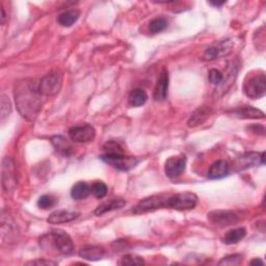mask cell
I'll return each instance as SVG.
<instances>
[{
	"label": "cell",
	"instance_id": "obj_1",
	"mask_svg": "<svg viewBox=\"0 0 266 266\" xmlns=\"http://www.w3.org/2000/svg\"><path fill=\"white\" fill-rule=\"evenodd\" d=\"M14 96L20 115L27 121H34L42 108V94L39 83L32 79L19 80L15 86Z\"/></svg>",
	"mask_w": 266,
	"mask_h": 266
},
{
	"label": "cell",
	"instance_id": "obj_2",
	"mask_svg": "<svg viewBox=\"0 0 266 266\" xmlns=\"http://www.w3.org/2000/svg\"><path fill=\"white\" fill-rule=\"evenodd\" d=\"M43 247L47 244V248L51 247L56 250L59 254L70 255L74 251L73 240L70 235L60 229H54L47 236L42 238Z\"/></svg>",
	"mask_w": 266,
	"mask_h": 266
},
{
	"label": "cell",
	"instance_id": "obj_3",
	"mask_svg": "<svg viewBox=\"0 0 266 266\" xmlns=\"http://www.w3.org/2000/svg\"><path fill=\"white\" fill-rule=\"evenodd\" d=\"M100 159L115 168L116 170L123 172L134 169L139 162L138 158L126 156L124 154H103L101 155Z\"/></svg>",
	"mask_w": 266,
	"mask_h": 266
},
{
	"label": "cell",
	"instance_id": "obj_4",
	"mask_svg": "<svg viewBox=\"0 0 266 266\" xmlns=\"http://www.w3.org/2000/svg\"><path fill=\"white\" fill-rule=\"evenodd\" d=\"M198 197L193 193H182L169 196L167 207L175 210H192L198 205Z\"/></svg>",
	"mask_w": 266,
	"mask_h": 266
},
{
	"label": "cell",
	"instance_id": "obj_5",
	"mask_svg": "<svg viewBox=\"0 0 266 266\" xmlns=\"http://www.w3.org/2000/svg\"><path fill=\"white\" fill-rule=\"evenodd\" d=\"M244 93L251 99H258L266 93V80L263 72L249 76L244 83Z\"/></svg>",
	"mask_w": 266,
	"mask_h": 266
},
{
	"label": "cell",
	"instance_id": "obj_6",
	"mask_svg": "<svg viewBox=\"0 0 266 266\" xmlns=\"http://www.w3.org/2000/svg\"><path fill=\"white\" fill-rule=\"evenodd\" d=\"M169 196L165 195H155L148 198L142 199L137 203V205L132 209L135 214L145 213L149 211H154L160 208H167V202Z\"/></svg>",
	"mask_w": 266,
	"mask_h": 266
},
{
	"label": "cell",
	"instance_id": "obj_7",
	"mask_svg": "<svg viewBox=\"0 0 266 266\" xmlns=\"http://www.w3.org/2000/svg\"><path fill=\"white\" fill-rule=\"evenodd\" d=\"M63 86V76L59 73H51L43 77L39 83L40 92L44 96L56 95Z\"/></svg>",
	"mask_w": 266,
	"mask_h": 266
},
{
	"label": "cell",
	"instance_id": "obj_8",
	"mask_svg": "<svg viewBox=\"0 0 266 266\" xmlns=\"http://www.w3.org/2000/svg\"><path fill=\"white\" fill-rule=\"evenodd\" d=\"M208 219L217 227H228L240 219V214L231 210H214L208 213Z\"/></svg>",
	"mask_w": 266,
	"mask_h": 266
},
{
	"label": "cell",
	"instance_id": "obj_9",
	"mask_svg": "<svg viewBox=\"0 0 266 266\" xmlns=\"http://www.w3.org/2000/svg\"><path fill=\"white\" fill-rule=\"evenodd\" d=\"M186 156L184 154L176 155L170 157L165 165V172L166 175L170 179H177L180 177L186 168Z\"/></svg>",
	"mask_w": 266,
	"mask_h": 266
},
{
	"label": "cell",
	"instance_id": "obj_10",
	"mask_svg": "<svg viewBox=\"0 0 266 266\" xmlns=\"http://www.w3.org/2000/svg\"><path fill=\"white\" fill-rule=\"evenodd\" d=\"M265 163V153H247L239 158H237L234 162V166L237 171H243L253 167H257Z\"/></svg>",
	"mask_w": 266,
	"mask_h": 266
},
{
	"label": "cell",
	"instance_id": "obj_11",
	"mask_svg": "<svg viewBox=\"0 0 266 266\" xmlns=\"http://www.w3.org/2000/svg\"><path fill=\"white\" fill-rule=\"evenodd\" d=\"M69 136L75 142H89L95 138L96 130L90 124L73 126L69 130Z\"/></svg>",
	"mask_w": 266,
	"mask_h": 266
},
{
	"label": "cell",
	"instance_id": "obj_12",
	"mask_svg": "<svg viewBox=\"0 0 266 266\" xmlns=\"http://www.w3.org/2000/svg\"><path fill=\"white\" fill-rule=\"evenodd\" d=\"M3 188L6 193L14 191L16 186V175L14 162L11 158H5L3 161Z\"/></svg>",
	"mask_w": 266,
	"mask_h": 266
},
{
	"label": "cell",
	"instance_id": "obj_13",
	"mask_svg": "<svg viewBox=\"0 0 266 266\" xmlns=\"http://www.w3.org/2000/svg\"><path fill=\"white\" fill-rule=\"evenodd\" d=\"M169 90V72L166 68H163L158 77L157 84L153 93V97L156 101L166 100Z\"/></svg>",
	"mask_w": 266,
	"mask_h": 266
},
{
	"label": "cell",
	"instance_id": "obj_14",
	"mask_svg": "<svg viewBox=\"0 0 266 266\" xmlns=\"http://www.w3.org/2000/svg\"><path fill=\"white\" fill-rule=\"evenodd\" d=\"M106 252L105 249L103 247H101V245H85V247L79 251V256L89 260V261H98L101 260L105 256Z\"/></svg>",
	"mask_w": 266,
	"mask_h": 266
},
{
	"label": "cell",
	"instance_id": "obj_15",
	"mask_svg": "<svg viewBox=\"0 0 266 266\" xmlns=\"http://www.w3.org/2000/svg\"><path fill=\"white\" fill-rule=\"evenodd\" d=\"M125 206H126V201L124 199H122V198L110 199V200H107L103 203H101L100 205L96 208L95 214L100 216V215L104 214L106 212L122 209L123 207H125Z\"/></svg>",
	"mask_w": 266,
	"mask_h": 266
},
{
	"label": "cell",
	"instance_id": "obj_16",
	"mask_svg": "<svg viewBox=\"0 0 266 266\" xmlns=\"http://www.w3.org/2000/svg\"><path fill=\"white\" fill-rule=\"evenodd\" d=\"M80 215L79 212L75 211H69V210H55L47 218V221L52 224H57V223H65L72 221L76 219Z\"/></svg>",
	"mask_w": 266,
	"mask_h": 266
},
{
	"label": "cell",
	"instance_id": "obj_17",
	"mask_svg": "<svg viewBox=\"0 0 266 266\" xmlns=\"http://www.w3.org/2000/svg\"><path fill=\"white\" fill-rule=\"evenodd\" d=\"M51 144L55 151L60 155L64 156H71L74 152L73 146L71 142L64 136L55 135L51 137Z\"/></svg>",
	"mask_w": 266,
	"mask_h": 266
},
{
	"label": "cell",
	"instance_id": "obj_18",
	"mask_svg": "<svg viewBox=\"0 0 266 266\" xmlns=\"http://www.w3.org/2000/svg\"><path fill=\"white\" fill-rule=\"evenodd\" d=\"M229 169L230 168H229L227 161L217 160L211 165L207 176L209 179H212V180L221 179L229 174Z\"/></svg>",
	"mask_w": 266,
	"mask_h": 266
},
{
	"label": "cell",
	"instance_id": "obj_19",
	"mask_svg": "<svg viewBox=\"0 0 266 266\" xmlns=\"http://www.w3.org/2000/svg\"><path fill=\"white\" fill-rule=\"evenodd\" d=\"M232 115L239 119H264L265 115L258 108L253 106H244L232 110Z\"/></svg>",
	"mask_w": 266,
	"mask_h": 266
},
{
	"label": "cell",
	"instance_id": "obj_20",
	"mask_svg": "<svg viewBox=\"0 0 266 266\" xmlns=\"http://www.w3.org/2000/svg\"><path fill=\"white\" fill-rule=\"evenodd\" d=\"M79 17H80V12L78 10L66 11L58 16L57 22L59 23V25L64 27H71L74 23L77 22Z\"/></svg>",
	"mask_w": 266,
	"mask_h": 266
},
{
	"label": "cell",
	"instance_id": "obj_21",
	"mask_svg": "<svg viewBox=\"0 0 266 266\" xmlns=\"http://www.w3.org/2000/svg\"><path fill=\"white\" fill-rule=\"evenodd\" d=\"M210 115V109L207 107H199L191 117L188 120V126L189 127H196L201 124H203L204 122L207 120V118Z\"/></svg>",
	"mask_w": 266,
	"mask_h": 266
},
{
	"label": "cell",
	"instance_id": "obj_22",
	"mask_svg": "<svg viewBox=\"0 0 266 266\" xmlns=\"http://www.w3.org/2000/svg\"><path fill=\"white\" fill-rule=\"evenodd\" d=\"M147 100H148V95L144 90H141V89H135L131 91L128 97V102L132 107L142 106L146 103Z\"/></svg>",
	"mask_w": 266,
	"mask_h": 266
},
{
	"label": "cell",
	"instance_id": "obj_23",
	"mask_svg": "<svg viewBox=\"0 0 266 266\" xmlns=\"http://www.w3.org/2000/svg\"><path fill=\"white\" fill-rule=\"evenodd\" d=\"M91 194V187L86 182H77L71 189V197L74 200H84Z\"/></svg>",
	"mask_w": 266,
	"mask_h": 266
},
{
	"label": "cell",
	"instance_id": "obj_24",
	"mask_svg": "<svg viewBox=\"0 0 266 266\" xmlns=\"http://www.w3.org/2000/svg\"><path fill=\"white\" fill-rule=\"evenodd\" d=\"M245 235H247V231L244 228H236L233 230H230L226 236L223 238V242L226 244H235L241 241Z\"/></svg>",
	"mask_w": 266,
	"mask_h": 266
},
{
	"label": "cell",
	"instance_id": "obj_25",
	"mask_svg": "<svg viewBox=\"0 0 266 266\" xmlns=\"http://www.w3.org/2000/svg\"><path fill=\"white\" fill-rule=\"evenodd\" d=\"M169 25V21L165 17H157L149 23V30L151 33H159L165 30Z\"/></svg>",
	"mask_w": 266,
	"mask_h": 266
},
{
	"label": "cell",
	"instance_id": "obj_26",
	"mask_svg": "<svg viewBox=\"0 0 266 266\" xmlns=\"http://www.w3.org/2000/svg\"><path fill=\"white\" fill-rule=\"evenodd\" d=\"M107 192H108V188L106 186V184L102 181H96L91 186V193L97 199L104 198L107 195Z\"/></svg>",
	"mask_w": 266,
	"mask_h": 266
},
{
	"label": "cell",
	"instance_id": "obj_27",
	"mask_svg": "<svg viewBox=\"0 0 266 266\" xmlns=\"http://www.w3.org/2000/svg\"><path fill=\"white\" fill-rule=\"evenodd\" d=\"M121 265H128V266H133V265H144L145 260L141 257L133 254H128L123 256L120 261Z\"/></svg>",
	"mask_w": 266,
	"mask_h": 266
},
{
	"label": "cell",
	"instance_id": "obj_28",
	"mask_svg": "<svg viewBox=\"0 0 266 266\" xmlns=\"http://www.w3.org/2000/svg\"><path fill=\"white\" fill-rule=\"evenodd\" d=\"M55 205V199L53 196L50 195H44L37 200V206L41 209H49Z\"/></svg>",
	"mask_w": 266,
	"mask_h": 266
},
{
	"label": "cell",
	"instance_id": "obj_29",
	"mask_svg": "<svg viewBox=\"0 0 266 266\" xmlns=\"http://www.w3.org/2000/svg\"><path fill=\"white\" fill-rule=\"evenodd\" d=\"M11 111H12V106H11L10 99L8 96L3 94L2 95V123H4L9 118Z\"/></svg>",
	"mask_w": 266,
	"mask_h": 266
},
{
	"label": "cell",
	"instance_id": "obj_30",
	"mask_svg": "<svg viewBox=\"0 0 266 266\" xmlns=\"http://www.w3.org/2000/svg\"><path fill=\"white\" fill-rule=\"evenodd\" d=\"M242 262V255L240 254H233L223 257L219 262L218 265H229V266H234V265H239Z\"/></svg>",
	"mask_w": 266,
	"mask_h": 266
},
{
	"label": "cell",
	"instance_id": "obj_31",
	"mask_svg": "<svg viewBox=\"0 0 266 266\" xmlns=\"http://www.w3.org/2000/svg\"><path fill=\"white\" fill-rule=\"evenodd\" d=\"M103 150L105 151V154H123V148L119 144L118 141L109 140L103 146Z\"/></svg>",
	"mask_w": 266,
	"mask_h": 266
},
{
	"label": "cell",
	"instance_id": "obj_32",
	"mask_svg": "<svg viewBox=\"0 0 266 266\" xmlns=\"http://www.w3.org/2000/svg\"><path fill=\"white\" fill-rule=\"evenodd\" d=\"M218 57H220V52L218 50V47L216 44L210 46L209 48L206 49L205 53H204V58H205L206 60H214V59H217Z\"/></svg>",
	"mask_w": 266,
	"mask_h": 266
},
{
	"label": "cell",
	"instance_id": "obj_33",
	"mask_svg": "<svg viewBox=\"0 0 266 266\" xmlns=\"http://www.w3.org/2000/svg\"><path fill=\"white\" fill-rule=\"evenodd\" d=\"M222 79H223V76H222L221 72H219L216 69L210 70V72H209V81L213 86H219L221 84Z\"/></svg>",
	"mask_w": 266,
	"mask_h": 266
},
{
	"label": "cell",
	"instance_id": "obj_34",
	"mask_svg": "<svg viewBox=\"0 0 266 266\" xmlns=\"http://www.w3.org/2000/svg\"><path fill=\"white\" fill-rule=\"evenodd\" d=\"M26 265H57V262L46 260V259H36V260L26 262Z\"/></svg>",
	"mask_w": 266,
	"mask_h": 266
},
{
	"label": "cell",
	"instance_id": "obj_35",
	"mask_svg": "<svg viewBox=\"0 0 266 266\" xmlns=\"http://www.w3.org/2000/svg\"><path fill=\"white\" fill-rule=\"evenodd\" d=\"M251 264H252V265H255V264H261V265H264V262H263L261 259L256 258V259H253V260L251 261Z\"/></svg>",
	"mask_w": 266,
	"mask_h": 266
},
{
	"label": "cell",
	"instance_id": "obj_36",
	"mask_svg": "<svg viewBox=\"0 0 266 266\" xmlns=\"http://www.w3.org/2000/svg\"><path fill=\"white\" fill-rule=\"evenodd\" d=\"M2 24H5V22H6V18H7V16H6V12H5V9H4V7L2 6Z\"/></svg>",
	"mask_w": 266,
	"mask_h": 266
},
{
	"label": "cell",
	"instance_id": "obj_37",
	"mask_svg": "<svg viewBox=\"0 0 266 266\" xmlns=\"http://www.w3.org/2000/svg\"><path fill=\"white\" fill-rule=\"evenodd\" d=\"M209 4L212 5V6H214V7H221L222 5H224L226 3H224V2H221V3H217V2H216V3H211V2H210Z\"/></svg>",
	"mask_w": 266,
	"mask_h": 266
}]
</instances>
